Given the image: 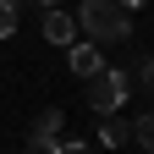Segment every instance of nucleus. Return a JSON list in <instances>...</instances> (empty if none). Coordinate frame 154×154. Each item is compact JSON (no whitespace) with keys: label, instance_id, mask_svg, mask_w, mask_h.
<instances>
[{"label":"nucleus","instance_id":"obj_12","mask_svg":"<svg viewBox=\"0 0 154 154\" xmlns=\"http://www.w3.org/2000/svg\"><path fill=\"white\" fill-rule=\"evenodd\" d=\"M38 6H61V0H38Z\"/></svg>","mask_w":154,"mask_h":154},{"label":"nucleus","instance_id":"obj_6","mask_svg":"<svg viewBox=\"0 0 154 154\" xmlns=\"http://www.w3.org/2000/svg\"><path fill=\"white\" fill-rule=\"evenodd\" d=\"M121 143H132V121H121V116H105L99 121V149H121Z\"/></svg>","mask_w":154,"mask_h":154},{"label":"nucleus","instance_id":"obj_7","mask_svg":"<svg viewBox=\"0 0 154 154\" xmlns=\"http://www.w3.org/2000/svg\"><path fill=\"white\" fill-rule=\"evenodd\" d=\"M132 138H138V149H143V154H154V110L132 121Z\"/></svg>","mask_w":154,"mask_h":154},{"label":"nucleus","instance_id":"obj_9","mask_svg":"<svg viewBox=\"0 0 154 154\" xmlns=\"http://www.w3.org/2000/svg\"><path fill=\"white\" fill-rule=\"evenodd\" d=\"M55 154H99L94 143H55Z\"/></svg>","mask_w":154,"mask_h":154},{"label":"nucleus","instance_id":"obj_3","mask_svg":"<svg viewBox=\"0 0 154 154\" xmlns=\"http://www.w3.org/2000/svg\"><path fill=\"white\" fill-rule=\"evenodd\" d=\"M61 127H66V116L55 110V105L38 110L33 127H28V149H33V154H55V132H61Z\"/></svg>","mask_w":154,"mask_h":154},{"label":"nucleus","instance_id":"obj_2","mask_svg":"<svg viewBox=\"0 0 154 154\" xmlns=\"http://www.w3.org/2000/svg\"><path fill=\"white\" fill-rule=\"evenodd\" d=\"M127 88H132V72H121V66H99V72L88 77V110H94V116L121 110V105H127Z\"/></svg>","mask_w":154,"mask_h":154},{"label":"nucleus","instance_id":"obj_8","mask_svg":"<svg viewBox=\"0 0 154 154\" xmlns=\"http://www.w3.org/2000/svg\"><path fill=\"white\" fill-rule=\"evenodd\" d=\"M17 33V0H0V38Z\"/></svg>","mask_w":154,"mask_h":154},{"label":"nucleus","instance_id":"obj_11","mask_svg":"<svg viewBox=\"0 0 154 154\" xmlns=\"http://www.w3.org/2000/svg\"><path fill=\"white\" fill-rule=\"evenodd\" d=\"M116 6H127V11H132V6H143V0H116Z\"/></svg>","mask_w":154,"mask_h":154},{"label":"nucleus","instance_id":"obj_10","mask_svg":"<svg viewBox=\"0 0 154 154\" xmlns=\"http://www.w3.org/2000/svg\"><path fill=\"white\" fill-rule=\"evenodd\" d=\"M143 83H149V94H154V61H143Z\"/></svg>","mask_w":154,"mask_h":154},{"label":"nucleus","instance_id":"obj_13","mask_svg":"<svg viewBox=\"0 0 154 154\" xmlns=\"http://www.w3.org/2000/svg\"><path fill=\"white\" fill-rule=\"evenodd\" d=\"M22 154H33V149H22Z\"/></svg>","mask_w":154,"mask_h":154},{"label":"nucleus","instance_id":"obj_4","mask_svg":"<svg viewBox=\"0 0 154 154\" xmlns=\"http://www.w3.org/2000/svg\"><path fill=\"white\" fill-rule=\"evenodd\" d=\"M66 50H72V55H66V61H72V72H77V77H83V83H88V77H94V72H99V66H105V50H99V44H94V38H72V44H66Z\"/></svg>","mask_w":154,"mask_h":154},{"label":"nucleus","instance_id":"obj_1","mask_svg":"<svg viewBox=\"0 0 154 154\" xmlns=\"http://www.w3.org/2000/svg\"><path fill=\"white\" fill-rule=\"evenodd\" d=\"M77 33L94 44H127L132 38V17L116 0H77Z\"/></svg>","mask_w":154,"mask_h":154},{"label":"nucleus","instance_id":"obj_5","mask_svg":"<svg viewBox=\"0 0 154 154\" xmlns=\"http://www.w3.org/2000/svg\"><path fill=\"white\" fill-rule=\"evenodd\" d=\"M44 38H50V44H72V38H77V17L44 6Z\"/></svg>","mask_w":154,"mask_h":154}]
</instances>
